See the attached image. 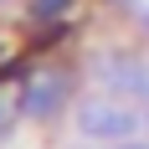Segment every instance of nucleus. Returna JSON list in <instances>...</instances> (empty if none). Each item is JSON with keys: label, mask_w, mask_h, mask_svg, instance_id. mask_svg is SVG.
Returning <instances> with one entry per match:
<instances>
[{"label": "nucleus", "mask_w": 149, "mask_h": 149, "mask_svg": "<svg viewBox=\"0 0 149 149\" xmlns=\"http://www.w3.org/2000/svg\"><path fill=\"white\" fill-rule=\"evenodd\" d=\"M77 129H82L88 139H118V134H129V129H134V118H129L123 108L103 103V98H88V103H82V113H77Z\"/></svg>", "instance_id": "1"}, {"label": "nucleus", "mask_w": 149, "mask_h": 149, "mask_svg": "<svg viewBox=\"0 0 149 149\" xmlns=\"http://www.w3.org/2000/svg\"><path fill=\"white\" fill-rule=\"evenodd\" d=\"M62 93H67V82H62L57 72H41V77H31L26 93H21V113L26 118H52L62 103Z\"/></svg>", "instance_id": "2"}, {"label": "nucleus", "mask_w": 149, "mask_h": 149, "mask_svg": "<svg viewBox=\"0 0 149 149\" xmlns=\"http://www.w3.org/2000/svg\"><path fill=\"white\" fill-rule=\"evenodd\" d=\"M77 0H31V21H62Z\"/></svg>", "instance_id": "3"}, {"label": "nucleus", "mask_w": 149, "mask_h": 149, "mask_svg": "<svg viewBox=\"0 0 149 149\" xmlns=\"http://www.w3.org/2000/svg\"><path fill=\"white\" fill-rule=\"evenodd\" d=\"M129 149H144V144H129Z\"/></svg>", "instance_id": "4"}]
</instances>
